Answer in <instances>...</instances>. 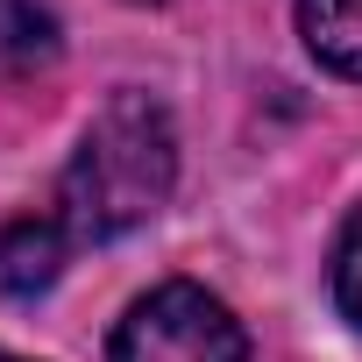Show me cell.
<instances>
[{"instance_id":"1","label":"cell","mask_w":362,"mask_h":362,"mask_svg":"<svg viewBox=\"0 0 362 362\" xmlns=\"http://www.w3.org/2000/svg\"><path fill=\"white\" fill-rule=\"evenodd\" d=\"M170 185H177L170 114L149 93H114L64 163L57 221H64L71 242H114V235L142 228L170 199Z\"/></svg>"},{"instance_id":"2","label":"cell","mask_w":362,"mask_h":362,"mask_svg":"<svg viewBox=\"0 0 362 362\" xmlns=\"http://www.w3.org/2000/svg\"><path fill=\"white\" fill-rule=\"evenodd\" d=\"M107 362H249V341L206 284H156L121 313Z\"/></svg>"},{"instance_id":"3","label":"cell","mask_w":362,"mask_h":362,"mask_svg":"<svg viewBox=\"0 0 362 362\" xmlns=\"http://www.w3.org/2000/svg\"><path fill=\"white\" fill-rule=\"evenodd\" d=\"M64 221H15L8 235H0V291L8 298H36L57 284L64 270Z\"/></svg>"},{"instance_id":"4","label":"cell","mask_w":362,"mask_h":362,"mask_svg":"<svg viewBox=\"0 0 362 362\" xmlns=\"http://www.w3.org/2000/svg\"><path fill=\"white\" fill-rule=\"evenodd\" d=\"M298 36L327 71L362 78V0H298Z\"/></svg>"},{"instance_id":"5","label":"cell","mask_w":362,"mask_h":362,"mask_svg":"<svg viewBox=\"0 0 362 362\" xmlns=\"http://www.w3.org/2000/svg\"><path fill=\"white\" fill-rule=\"evenodd\" d=\"M57 57V22L36 8V0H0V71H36Z\"/></svg>"},{"instance_id":"6","label":"cell","mask_w":362,"mask_h":362,"mask_svg":"<svg viewBox=\"0 0 362 362\" xmlns=\"http://www.w3.org/2000/svg\"><path fill=\"white\" fill-rule=\"evenodd\" d=\"M334 305L362 327V206L348 214V228L334 242Z\"/></svg>"},{"instance_id":"7","label":"cell","mask_w":362,"mask_h":362,"mask_svg":"<svg viewBox=\"0 0 362 362\" xmlns=\"http://www.w3.org/2000/svg\"><path fill=\"white\" fill-rule=\"evenodd\" d=\"M0 362H22V355H0Z\"/></svg>"}]
</instances>
